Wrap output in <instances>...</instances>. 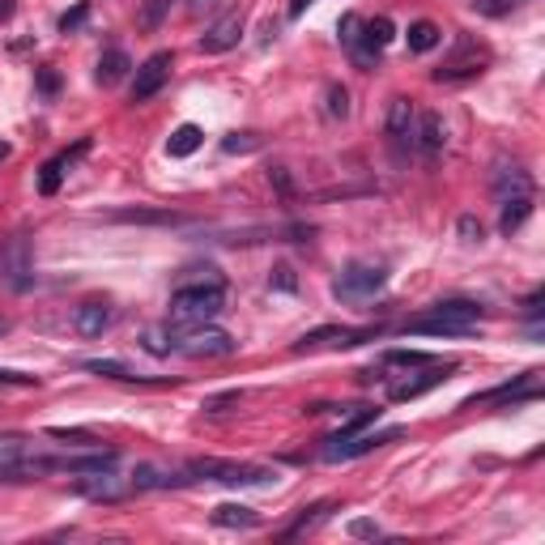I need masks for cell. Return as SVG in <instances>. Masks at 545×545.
<instances>
[{
  "mask_svg": "<svg viewBox=\"0 0 545 545\" xmlns=\"http://www.w3.org/2000/svg\"><path fill=\"white\" fill-rule=\"evenodd\" d=\"M477 316H482V307L473 303V299H443V303H435L418 319H409L405 328L409 333H426V337H460L477 324Z\"/></svg>",
  "mask_w": 545,
  "mask_h": 545,
  "instance_id": "6da1fadb",
  "label": "cell"
},
{
  "mask_svg": "<svg viewBox=\"0 0 545 545\" xmlns=\"http://www.w3.org/2000/svg\"><path fill=\"white\" fill-rule=\"evenodd\" d=\"M226 307V290H222V277H209V282H192V286H180L171 294V316L183 319V324H205V319L222 316Z\"/></svg>",
  "mask_w": 545,
  "mask_h": 545,
  "instance_id": "7a4b0ae2",
  "label": "cell"
},
{
  "mask_svg": "<svg viewBox=\"0 0 545 545\" xmlns=\"http://www.w3.org/2000/svg\"><path fill=\"white\" fill-rule=\"evenodd\" d=\"M167 333V346L175 354H188V358H226L235 354V341L222 328H209V324H175V328H162Z\"/></svg>",
  "mask_w": 545,
  "mask_h": 545,
  "instance_id": "3957f363",
  "label": "cell"
},
{
  "mask_svg": "<svg viewBox=\"0 0 545 545\" xmlns=\"http://www.w3.org/2000/svg\"><path fill=\"white\" fill-rule=\"evenodd\" d=\"M192 482H222V485H269L277 473L264 465H235V460H188Z\"/></svg>",
  "mask_w": 545,
  "mask_h": 545,
  "instance_id": "277c9868",
  "label": "cell"
},
{
  "mask_svg": "<svg viewBox=\"0 0 545 545\" xmlns=\"http://www.w3.org/2000/svg\"><path fill=\"white\" fill-rule=\"evenodd\" d=\"M485 64H490V47L469 39V34H460V39H456V51L430 77H435V81H469V77L485 73Z\"/></svg>",
  "mask_w": 545,
  "mask_h": 545,
  "instance_id": "5b68a950",
  "label": "cell"
},
{
  "mask_svg": "<svg viewBox=\"0 0 545 545\" xmlns=\"http://www.w3.org/2000/svg\"><path fill=\"white\" fill-rule=\"evenodd\" d=\"M383 282H388V272H383V264H371V260H354V264H346L341 269V277H337V299H349V303H363V299H375L379 290H383Z\"/></svg>",
  "mask_w": 545,
  "mask_h": 545,
  "instance_id": "8992f818",
  "label": "cell"
},
{
  "mask_svg": "<svg viewBox=\"0 0 545 545\" xmlns=\"http://www.w3.org/2000/svg\"><path fill=\"white\" fill-rule=\"evenodd\" d=\"M405 430L401 426H388V430H375V435H366V430H358V435H346V439H324V460H358V456H366V452H375V448H383V443H393V439H401Z\"/></svg>",
  "mask_w": 545,
  "mask_h": 545,
  "instance_id": "52a82bcc",
  "label": "cell"
},
{
  "mask_svg": "<svg viewBox=\"0 0 545 545\" xmlns=\"http://www.w3.org/2000/svg\"><path fill=\"white\" fill-rule=\"evenodd\" d=\"M0 282L9 290H31L34 282V260H31V243L26 235H14V239L5 243V252H0Z\"/></svg>",
  "mask_w": 545,
  "mask_h": 545,
  "instance_id": "ba28073f",
  "label": "cell"
},
{
  "mask_svg": "<svg viewBox=\"0 0 545 545\" xmlns=\"http://www.w3.org/2000/svg\"><path fill=\"white\" fill-rule=\"evenodd\" d=\"M375 337V328H341V324H324V328H311V333H303L299 341H294V354H307V349H319V346H363V341H371Z\"/></svg>",
  "mask_w": 545,
  "mask_h": 545,
  "instance_id": "9c48e42d",
  "label": "cell"
},
{
  "mask_svg": "<svg viewBox=\"0 0 545 545\" xmlns=\"http://www.w3.org/2000/svg\"><path fill=\"white\" fill-rule=\"evenodd\" d=\"M239 39H243V9H230V14H222L209 31L200 34L197 47L205 51V56H222V51H230Z\"/></svg>",
  "mask_w": 545,
  "mask_h": 545,
  "instance_id": "30bf717a",
  "label": "cell"
},
{
  "mask_svg": "<svg viewBox=\"0 0 545 545\" xmlns=\"http://www.w3.org/2000/svg\"><path fill=\"white\" fill-rule=\"evenodd\" d=\"M167 77H171V56L167 51H153L133 77V103H150L153 94L167 86Z\"/></svg>",
  "mask_w": 545,
  "mask_h": 545,
  "instance_id": "8fae6325",
  "label": "cell"
},
{
  "mask_svg": "<svg viewBox=\"0 0 545 545\" xmlns=\"http://www.w3.org/2000/svg\"><path fill=\"white\" fill-rule=\"evenodd\" d=\"M393 22H388V17H371V22H363V34H358V43L349 47V51H354V60L358 64H375L379 60V51H383V47L393 43Z\"/></svg>",
  "mask_w": 545,
  "mask_h": 545,
  "instance_id": "7c38bea8",
  "label": "cell"
},
{
  "mask_svg": "<svg viewBox=\"0 0 545 545\" xmlns=\"http://www.w3.org/2000/svg\"><path fill=\"white\" fill-rule=\"evenodd\" d=\"M541 396V371H529V375H520L515 383H503V388H490V393H482V396H473L469 405H507V401H537Z\"/></svg>",
  "mask_w": 545,
  "mask_h": 545,
  "instance_id": "4fadbf2b",
  "label": "cell"
},
{
  "mask_svg": "<svg viewBox=\"0 0 545 545\" xmlns=\"http://www.w3.org/2000/svg\"><path fill=\"white\" fill-rule=\"evenodd\" d=\"M77 490H81L86 499H94V503H115V499H124V494L133 490V477L124 482V477H115V469L86 473V477L77 482Z\"/></svg>",
  "mask_w": 545,
  "mask_h": 545,
  "instance_id": "5bb4252c",
  "label": "cell"
},
{
  "mask_svg": "<svg viewBox=\"0 0 545 545\" xmlns=\"http://www.w3.org/2000/svg\"><path fill=\"white\" fill-rule=\"evenodd\" d=\"M456 366L448 363H426V371L422 375H413V379H401V383H393V388H388V401H413V396H422V393H430V388H435V383H443V379L452 375Z\"/></svg>",
  "mask_w": 545,
  "mask_h": 545,
  "instance_id": "9a60e30c",
  "label": "cell"
},
{
  "mask_svg": "<svg viewBox=\"0 0 545 545\" xmlns=\"http://www.w3.org/2000/svg\"><path fill=\"white\" fill-rule=\"evenodd\" d=\"M494 197L499 200H515V197H532V175L520 162H499L494 167Z\"/></svg>",
  "mask_w": 545,
  "mask_h": 545,
  "instance_id": "2e32d148",
  "label": "cell"
},
{
  "mask_svg": "<svg viewBox=\"0 0 545 545\" xmlns=\"http://www.w3.org/2000/svg\"><path fill=\"white\" fill-rule=\"evenodd\" d=\"M115 452H90V456H64V460H51V473H73V477H86V473H103L115 469Z\"/></svg>",
  "mask_w": 545,
  "mask_h": 545,
  "instance_id": "e0dca14e",
  "label": "cell"
},
{
  "mask_svg": "<svg viewBox=\"0 0 545 545\" xmlns=\"http://www.w3.org/2000/svg\"><path fill=\"white\" fill-rule=\"evenodd\" d=\"M413 124H418L413 103H409V98H393V103H388V136H393L396 145L413 141Z\"/></svg>",
  "mask_w": 545,
  "mask_h": 545,
  "instance_id": "ac0fdd59",
  "label": "cell"
},
{
  "mask_svg": "<svg viewBox=\"0 0 545 545\" xmlns=\"http://www.w3.org/2000/svg\"><path fill=\"white\" fill-rule=\"evenodd\" d=\"M86 150H90V141H81V145L69 153H56V158L43 167V175H39V192H43V197H56V192H60V180H64V167H73V158H81Z\"/></svg>",
  "mask_w": 545,
  "mask_h": 545,
  "instance_id": "d6986e66",
  "label": "cell"
},
{
  "mask_svg": "<svg viewBox=\"0 0 545 545\" xmlns=\"http://www.w3.org/2000/svg\"><path fill=\"white\" fill-rule=\"evenodd\" d=\"M413 136H418V150L435 158V153L443 150V141H448V128H443V120L435 115V111H422L418 124H413Z\"/></svg>",
  "mask_w": 545,
  "mask_h": 545,
  "instance_id": "ffe728a7",
  "label": "cell"
},
{
  "mask_svg": "<svg viewBox=\"0 0 545 545\" xmlns=\"http://www.w3.org/2000/svg\"><path fill=\"white\" fill-rule=\"evenodd\" d=\"M73 328L81 337H103L111 328V307L106 303H81L73 316Z\"/></svg>",
  "mask_w": 545,
  "mask_h": 545,
  "instance_id": "44dd1931",
  "label": "cell"
},
{
  "mask_svg": "<svg viewBox=\"0 0 545 545\" xmlns=\"http://www.w3.org/2000/svg\"><path fill=\"white\" fill-rule=\"evenodd\" d=\"M128 69H133L128 51L111 47V51H103V60H98V69H94V81H98V86H120L124 77H128Z\"/></svg>",
  "mask_w": 545,
  "mask_h": 545,
  "instance_id": "7402d4cb",
  "label": "cell"
},
{
  "mask_svg": "<svg viewBox=\"0 0 545 545\" xmlns=\"http://www.w3.org/2000/svg\"><path fill=\"white\" fill-rule=\"evenodd\" d=\"M111 222H141V226H175V222H183V213H171V209H115L106 213Z\"/></svg>",
  "mask_w": 545,
  "mask_h": 545,
  "instance_id": "603a6c76",
  "label": "cell"
},
{
  "mask_svg": "<svg viewBox=\"0 0 545 545\" xmlns=\"http://www.w3.org/2000/svg\"><path fill=\"white\" fill-rule=\"evenodd\" d=\"M213 524L217 529H256L260 515L243 503H222V507H213Z\"/></svg>",
  "mask_w": 545,
  "mask_h": 545,
  "instance_id": "cb8c5ba5",
  "label": "cell"
},
{
  "mask_svg": "<svg viewBox=\"0 0 545 545\" xmlns=\"http://www.w3.org/2000/svg\"><path fill=\"white\" fill-rule=\"evenodd\" d=\"M200 145H205V133H200L197 124H180V128L167 136V153H171V158H192Z\"/></svg>",
  "mask_w": 545,
  "mask_h": 545,
  "instance_id": "d4e9b609",
  "label": "cell"
},
{
  "mask_svg": "<svg viewBox=\"0 0 545 545\" xmlns=\"http://www.w3.org/2000/svg\"><path fill=\"white\" fill-rule=\"evenodd\" d=\"M405 43H409L413 56H422V51H435V47L443 43V31L435 26V22H426V17H422V22H413V26H409Z\"/></svg>",
  "mask_w": 545,
  "mask_h": 545,
  "instance_id": "484cf974",
  "label": "cell"
},
{
  "mask_svg": "<svg viewBox=\"0 0 545 545\" xmlns=\"http://www.w3.org/2000/svg\"><path fill=\"white\" fill-rule=\"evenodd\" d=\"M26 460V443L9 435V439H0V482H17V465Z\"/></svg>",
  "mask_w": 545,
  "mask_h": 545,
  "instance_id": "4316f807",
  "label": "cell"
},
{
  "mask_svg": "<svg viewBox=\"0 0 545 545\" xmlns=\"http://www.w3.org/2000/svg\"><path fill=\"white\" fill-rule=\"evenodd\" d=\"M532 213V197H515V200H503V217H499V230L503 235H515V230L529 222Z\"/></svg>",
  "mask_w": 545,
  "mask_h": 545,
  "instance_id": "83f0119b",
  "label": "cell"
},
{
  "mask_svg": "<svg viewBox=\"0 0 545 545\" xmlns=\"http://www.w3.org/2000/svg\"><path fill=\"white\" fill-rule=\"evenodd\" d=\"M171 5H175V0H145V5H141V14H136L141 31H158V26H162V17L171 14Z\"/></svg>",
  "mask_w": 545,
  "mask_h": 545,
  "instance_id": "f1b7e54d",
  "label": "cell"
},
{
  "mask_svg": "<svg viewBox=\"0 0 545 545\" xmlns=\"http://www.w3.org/2000/svg\"><path fill=\"white\" fill-rule=\"evenodd\" d=\"M86 371H94V375H111V379H141L133 371V366H124V363H115V358H86Z\"/></svg>",
  "mask_w": 545,
  "mask_h": 545,
  "instance_id": "f546056e",
  "label": "cell"
},
{
  "mask_svg": "<svg viewBox=\"0 0 545 545\" xmlns=\"http://www.w3.org/2000/svg\"><path fill=\"white\" fill-rule=\"evenodd\" d=\"M426 363H435L430 354H418V349H393V354H383V366H426Z\"/></svg>",
  "mask_w": 545,
  "mask_h": 545,
  "instance_id": "4dcf8cb0",
  "label": "cell"
},
{
  "mask_svg": "<svg viewBox=\"0 0 545 545\" xmlns=\"http://www.w3.org/2000/svg\"><path fill=\"white\" fill-rule=\"evenodd\" d=\"M328 512H333L328 503H316V507H311V515H299V520L290 524V537H299V532H311L316 524H324V520H328Z\"/></svg>",
  "mask_w": 545,
  "mask_h": 545,
  "instance_id": "1f68e13d",
  "label": "cell"
},
{
  "mask_svg": "<svg viewBox=\"0 0 545 545\" xmlns=\"http://www.w3.org/2000/svg\"><path fill=\"white\" fill-rule=\"evenodd\" d=\"M324 98H328V115H333V120H346L349 115V90L346 86H328V90H324Z\"/></svg>",
  "mask_w": 545,
  "mask_h": 545,
  "instance_id": "d6a6232c",
  "label": "cell"
},
{
  "mask_svg": "<svg viewBox=\"0 0 545 545\" xmlns=\"http://www.w3.org/2000/svg\"><path fill=\"white\" fill-rule=\"evenodd\" d=\"M337 34H341V43H346V47H354V43H358V34H363V17L346 14L341 22H337Z\"/></svg>",
  "mask_w": 545,
  "mask_h": 545,
  "instance_id": "836d02e7",
  "label": "cell"
},
{
  "mask_svg": "<svg viewBox=\"0 0 545 545\" xmlns=\"http://www.w3.org/2000/svg\"><path fill=\"white\" fill-rule=\"evenodd\" d=\"M47 435H51V439H60V443H86V448L94 443L90 430H77V426H51Z\"/></svg>",
  "mask_w": 545,
  "mask_h": 545,
  "instance_id": "e575fe53",
  "label": "cell"
},
{
  "mask_svg": "<svg viewBox=\"0 0 545 545\" xmlns=\"http://www.w3.org/2000/svg\"><path fill=\"white\" fill-rule=\"evenodd\" d=\"M269 286L294 294V290H299V277H294V269H290V264H277V269H272V277H269Z\"/></svg>",
  "mask_w": 545,
  "mask_h": 545,
  "instance_id": "d590c367",
  "label": "cell"
},
{
  "mask_svg": "<svg viewBox=\"0 0 545 545\" xmlns=\"http://www.w3.org/2000/svg\"><path fill=\"white\" fill-rule=\"evenodd\" d=\"M256 145H260V136H252V133H235V136L222 141V150L226 153H247V150H256Z\"/></svg>",
  "mask_w": 545,
  "mask_h": 545,
  "instance_id": "8d00e7d4",
  "label": "cell"
},
{
  "mask_svg": "<svg viewBox=\"0 0 545 545\" xmlns=\"http://www.w3.org/2000/svg\"><path fill=\"white\" fill-rule=\"evenodd\" d=\"M86 17H90V5H77L73 14H64V17H60V31H64V34L81 31V26H86Z\"/></svg>",
  "mask_w": 545,
  "mask_h": 545,
  "instance_id": "74e56055",
  "label": "cell"
},
{
  "mask_svg": "<svg viewBox=\"0 0 545 545\" xmlns=\"http://www.w3.org/2000/svg\"><path fill=\"white\" fill-rule=\"evenodd\" d=\"M456 230H460V235H465V243H482V222H477V217H473V213H465V217H460V222H456Z\"/></svg>",
  "mask_w": 545,
  "mask_h": 545,
  "instance_id": "f35d334b",
  "label": "cell"
},
{
  "mask_svg": "<svg viewBox=\"0 0 545 545\" xmlns=\"http://www.w3.org/2000/svg\"><path fill=\"white\" fill-rule=\"evenodd\" d=\"M226 405H239V393H222V396H209V401H205V413H222V409Z\"/></svg>",
  "mask_w": 545,
  "mask_h": 545,
  "instance_id": "ab89813d",
  "label": "cell"
},
{
  "mask_svg": "<svg viewBox=\"0 0 545 545\" xmlns=\"http://www.w3.org/2000/svg\"><path fill=\"white\" fill-rule=\"evenodd\" d=\"M0 383H14V388H34L39 379H34V375H22V371H0Z\"/></svg>",
  "mask_w": 545,
  "mask_h": 545,
  "instance_id": "60d3db41",
  "label": "cell"
},
{
  "mask_svg": "<svg viewBox=\"0 0 545 545\" xmlns=\"http://www.w3.org/2000/svg\"><path fill=\"white\" fill-rule=\"evenodd\" d=\"M39 90H43V94H56V90H60V77L51 73V69H43V73H39Z\"/></svg>",
  "mask_w": 545,
  "mask_h": 545,
  "instance_id": "b9f144b4",
  "label": "cell"
},
{
  "mask_svg": "<svg viewBox=\"0 0 545 545\" xmlns=\"http://www.w3.org/2000/svg\"><path fill=\"white\" fill-rule=\"evenodd\" d=\"M349 532H354V537H379V524H371V520H354Z\"/></svg>",
  "mask_w": 545,
  "mask_h": 545,
  "instance_id": "7bdbcfd3",
  "label": "cell"
},
{
  "mask_svg": "<svg viewBox=\"0 0 545 545\" xmlns=\"http://www.w3.org/2000/svg\"><path fill=\"white\" fill-rule=\"evenodd\" d=\"M269 180L277 183L282 192H290V175H286V171H282V167H272V171H269Z\"/></svg>",
  "mask_w": 545,
  "mask_h": 545,
  "instance_id": "ee69618b",
  "label": "cell"
},
{
  "mask_svg": "<svg viewBox=\"0 0 545 545\" xmlns=\"http://www.w3.org/2000/svg\"><path fill=\"white\" fill-rule=\"evenodd\" d=\"M307 5H316V0H290V17H303Z\"/></svg>",
  "mask_w": 545,
  "mask_h": 545,
  "instance_id": "f6af8a7d",
  "label": "cell"
},
{
  "mask_svg": "<svg viewBox=\"0 0 545 545\" xmlns=\"http://www.w3.org/2000/svg\"><path fill=\"white\" fill-rule=\"evenodd\" d=\"M209 9H217V0H192V14H209Z\"/></svg>",
  "mask_w": 545,
  "mask_h": 545,
  "instance_id": "bcb514c9",
  "label": "cell"
},
{
  "mask_svg": "<svg viewBox=\"0 0 545 545\" xmlns=\"http://www.w3.org/2000/svg\"><path fill=\"white\" fill-rule=\"evenodd\" d=\"M14 17V0H0V22H9Z\"/></svg>",
  "mask_w": 545,
  "mask_h": 545,
  "instance_id": "7dc6e473",
  "label": "cell"
},
{
  "mask_svg": "<svg viewBox=\"0 0 545 545\" xmlns=\"http://www.w3.org/2000/svg\"><path fill=\"white\" fill-rule=\"evenodd\" d=\"M9 328H14V324H9V319H5V316H0V337H5V333H9Z\"/></svg>",
  "mask_w": 545,
  "mask_h": 545,
  "instance_id": "c3c4849f",
  "label": "cell"
},
{
  "mask_svg": "<svg viewBox=\"0 0 545 545\" xmlns=\"http://www.w3.org/2000/svg\"><path fill=\"white\" fill-rule=\"evenodd\" d=\"M9 153H14V150H9V145H0V162H5V158H9Z\"/></svg>",
  "mask_w": 545,
  "mask_h": 545,
  "instance_id": "681fc988",
  "label": "cell"
},
{
  "mask_svg": "<svg viewBox=\"0 0 545 545\" xmlns=\"http://www.w3.org/2000/svg\"><path fill=\"white\" fill-rule=\"evenodd\" d=\"M507 5H512V9H515V5H529V0H507Z\"/></svg>",
  "mask_w": 545,
  "mask_h": 545,
  "instance_id": "f907efd6",
  "label": "cell"
}]
</instances>
